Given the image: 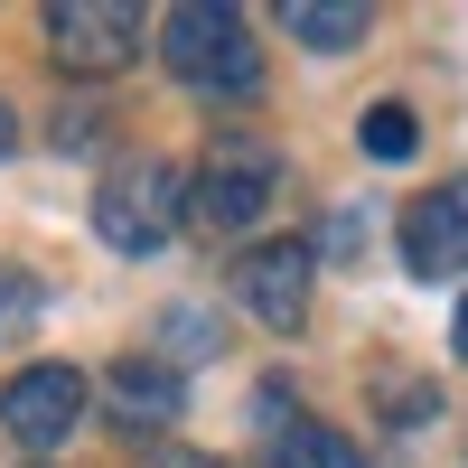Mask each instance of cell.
<instances>
[{"label": "cell", "instance_id": "13", "mask_svg": "<svg viewBox=\"0 0 468 468\" xmlns=\"http://www.w3.org/2000/svg\"><path fill=\"white\" fill-rule=\"evenodd\" d=\"M459 356H468V300H459Z\"/></svg>", "mask_w": 468, "mask_h": 468}, {"label": "cell", "instance_id": "7", "mask_svg": "<svg viewBox=\"0 0 468 468\" xmlns=\"http://www.w3.org/2000/svg\"><path fill=\"white\" fill-rule=\"evenodd\" d=\"M234 282H244V309H253L262 328L291 337V328L309 319V244H253Z\"/></svg>", "mask_w": 468, "mask_h": 468}, {"label": "cell", "instance_id": "14", "mask_svg": "<svg viewBox=\"0 0 468 468\" xmlns=\"http://www.w3.org/2000/svg\"><path fill=\"white\" fill-rule=\"evenodd\" d=\"M0 150H10V103H0Z\"/></svg>", "mask_w": 468, "mask_h": 468}, {"label": "cell", "instance_id": "2", "mask_svg": "<svg viewBox=\"0 0 468 468\" xmlns=\"http://www.w3.org/2000/svg\"><path fill=\"white\" fill-rule=\"evenodd\" d=\"M178 216H187V178L169 160H122L94 197V234L112 253H160L178 234Z\"/></svg>", "mask_w": 468, "mask_h": 468}, {"label": "cell", "instance_id": "6", "mask_svg": "<svg viewBox=\"0 0 468 468\" xmlns=\"http://www.w3.org/2000/svg\"><path fill=\"white\" fill-rule=\"evenodd\" d=\"M403 271H412V282L468 271V178H441V187L412 197V216H403Z\"/></svg>", "mask_w": 468, "mask_h": 468}, {"label": "cell", "instance_id": "8", "mask_svg": "<svg viewBox=\"0 0 468 468\" xmlns=\"http://www.w3.org/2000/svg\"><path fill=\"white\" fill-rule=\"evenodd\" d=\"M112 403H122V421L160 431V421L178 412V375L169 366H112Z\"/></svg>", "mask_w": 468, "mask_h": 468}, {"label": "cell", "instance_id": "3", "mask_svg": "<svg viewBox=\"0 0 468 468\" xmlns=\"http://www.w3.org/2000/svg\"><path fill=\"white\" fill-rule=\"evenodd\" d=\"M141 48V10L132 0H57L48 10V57L66 75H122Z\"/></svg>", "mask_w": 468, "mask_h": 468}, {"label": "cell", "instance_id": "1", "mask_svg": "<svg viewBox=\"0 0 468 468\" xmlns=\"http://www.w3.org/2000/svg\"><path fill=\"white\" fill-rule=\"evenodd\" d=\"M160 57H169L178 85H197V94H253L262 85V48H253L244 10H216V0L160 19Z\"/></svg>", "mask_w": 468, "mask_h": 468}, {"label": "cell", "instance_id": "5", "mask_svg": "<svg viewBox=\"0 0 468 468\" xmlns=\"http://www.w3.org/2000/svg\"><path fill=\"white\" fill-rule=\"evenodd\" d=\"M271 150H244V141H225V150H207V169L187 178V207H197V225H216V234H234V225H253L262 216V197H271Z\"/></svg>", "mask_w": 468, "mask_h": 468}, {"label": "cell", "instance_id": "4", "mask_svg": "<svg viewBox=\"0 0 468 468\" xmlns=\"http://www.w3.org/2000/svg\"><path fill=\"white\" fill-rule=\"evenodd\" d=\"M0 421H10L19 450H57L75 421H85V375L75 366H28L0 384Z\"/></svg>", "mask_w": 468, "mask_h": 468}, {"label": "cell", "instance_id": "10", "mask_svg": "<svg viewBox=\"0 0 468 468\" xmlns=\"http://www.w3.org/2000/svg\"><path fill=\"white\" fill-rule=\"evenodd\" d=\"M282 468H366V459H356V441H337V421H291Z\"/></svg>", "mask_w": 468, "mask_h": 468}, {"label": "cell", "instance_id": "12", "mask_svg": "<svg viewBox=\"0 0 468 468\" xmlns=\"http://www.w3.org/2000/svg\"><path fill=\"white\" fill-rule=\"evenodd\" d=\"M28 319H37V291L19 282V271H10V262H0V337H19Z\"/></svg>", "mask_w": 468, "mask_h": 468}, {"label": "cell", "instance_id": "9", "mask_svg": "<svg viewBox=\"0 0 468 468\" xmlns=\"http://www.w3.org/2000/svg\"><path fill=\"white\" fill-rule=\"evenodd\" d=\"M282 28H291V37H309L319 57H346V48L366 37V10H356V0H346V10H319V0H291V10H282Z\"/></svg>", "mask_w": 468, "mask_h": 468}, {"label": "cell", "instance_id": "11", "mask_svg": "<svg viewBox=\"0 0 468 468\" xmlns=\"http://www.w3.org/2000/svg\"><path fill=\"white\" fill-rule=\"evenodd\" d=\"M412 141H421V122L403 103H375L366 112V150H375V160H412Z\"/></svg>", "mask_w": 468, "mask_h": 468}]
</instances>
